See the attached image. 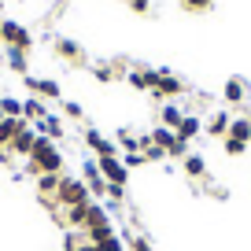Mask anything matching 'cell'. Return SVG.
I'll return each mask as SVG.
<instances>
[{
	"label": "cell",
	"instance_id": "obj_1",
	"mask_svg": "<svg viewBox=\"0 0 251 251\" xmlns=\"http://www.w3.org/2000/svg\"><path fill=\"white\" fill-rule=\"evenodd\" d=\"M26 174H30V177H41V174H63V151L55 148L52 137L37 133V144H33L30 159H26Z\"/></svg>",
	"mask_w": 251,
	"mask_h": 251
},
{
	"label": "cell",
	"instance_id": "obj_2",
	"mask_svg": "<svg viewBox=\"0 0 251 251\" xmlns=\"http://www.w3.org/2000/svg\"><path fill=\"white\" fill-rule=\"evenodd\" d=\"M89 188H85V181L81 177H67L63 174V181H59V188H55V196H52V211H67V207H78V203H89Z\"/></svg>",
	"mask_w": 251,
	"mask_h": 251
},
{
	"label": "cell",
	"instance_id": "obj_3",
	"mask_svg": "<svg viewBox=\"0 0 251 251\" xmlns=\"http://www.w3.org/2000/svg\"><path fill=\"white\" fill-rule=\"evenodd\" d=\"M185 93V81L170 71H155V85H151V100H174Z\"/></svg>",
	"mask_w": 251,
	"mask_h": 251
},
{
	"label": "cell",
	"instance_id": "obj_4",
	"mask_svg": "<svg viewBox=\"0 0 251 251\" xmlns=\"http://www.w3.org/2000/svg\"><path fill=\"white\" fill-rule=\"evenodd\" d=\"M96 170L103 174V181H107V185H126V177H129V170L122 166V159H118V155L96 159Z\"/></svg>",
	"mask_w": 251,
	"mask_h": 251
},
{
	"label": "cell",
	"instance_id": "obj_5",
	"mask_svg": "<svg viewBox=\"0 0 251 251\" xmlns=\"http://www.w3.org/2000/svg\"><path fill=\"white\" fill-rule=\"evenodd\" d=\"M26 129V118H0V159L8 163V148H11V141H15L19 133Z\"/></svg>",
	"mask_w": 251,
	"mask_h": 251
},
{
	"label": "cell",
	"instance_id": "obj_6",
	"mask_svg": "<svg viewBox=\"0 0 251 251\" xmlns=\"http://www.w3.org/2000/svg\"><path fill=\"white\" fill-rule=\"evenodd\" d=\"M4 45L8 48H30L33 45V37H30V30H26L23 23H15V19H4Z\"/></svg>",
	"mask_w": 251,
	"mask_h": 251
},
{
	"label": "cell",
	"instance_id": "obj_7",
	"mask_svg": "<svg viewBox=\"0 0 251 251\" xmlns=\"http://www.w3.org/2000/svg\"><path fill=\"white\" fill-rule=\"evenodd\" d=\"M33 144H37V129H30L26 126L23 133L11 141V148H8V155H19V159H30V151H33Z\"/></svg>",
	"mask_w": 251,
	"mask_h": 251
},
{
	"label": "cell",
	"instance_id": "obj_8",
	"mask_svg": "<svg viewBox=\"0 0 251 251\" xmlns=\"http://www.w3.org/2000/svg\"><path fill=\"white\" fill-rule=\"evenodd\" d=\"M26 85H30V93L41 96V100H59V96H63L52 78H26Z\"/></svg>",
	"mask_w": 251,
	"mask_h": 251
},
{
	"label": "cell",
	"instance_id": "obj_9",
	"mask_svg": "<svg viewBox=\"0 0 251 251\" xmlns=\"http://www.w3.org/2000/svg\"><path fill=\"white\" fill-rule=\"evenodd\" d=\"M85 144L96 151V159H103V155H118V144H115V141H107V137H100L96 129H85Z\"/></svg>",
	"mask_w": 251,
	"mask_h": 251
},
{
	"label": "cell",
	"instance_id": "obj_10",
	"mask_svg": "<svg viewBox=\"0 0 251 251\" xmlns=\"http://www.w3.org/2000/svg\"><path fill=\"white\" fill-rule=\"evenodd\" d=\"M55 55L67 59V63H81V59H85L81 45H78V41H71V37H55Z\"/></svg>",
	"mask_w": 251,
	"mask_h": 251
},
{
	"label": "cell",
	"instance_id": "obj_11",
	"mask_svg": "<svg viewBox=\"0 0 251 251\" xmlns=\"http://www.w3.org/2000/svg\"><path fill=\"white\" fill-rule=\"evenodd\" d=\"M37 181V196H41V203H52V196H55V188H59V181H63V174H41V177H33Z\"/></svg>",
	"mask_w": 251,
	"mask_h": 251
},
{
	"label": "cell",
	"instance_id": "obj_12",
	"mask_svg": "<svg viewBox=\"0 0 251 251\" xmlns=\"http://www.w3.org/2000/svg\"><path fill=\"white\" fill-rule=\"evenodd\" d=\"M81 181H85L89 196H96V200L107 196V181H103V174L96 170V163H89V166H85V177H81Z\"/></svg>",
	"mask_w": 251,
	"mask_h": 251
},
{
	"label": "cell",
	"instance_id": "obj_13",
	"mask_svg": "<svg viewBox=\"0 0 251 251\" xmlns=\"http://www.w3.org/2000/svg\"><path fill=\"white\" fill-rule=\"evenodd\" d=\"M93 203V200H89ZM89 203H78V207H67V211H59L63 226H71V229H85V218H89Z\"/></svg>",
	"mask_w": 251,
	"mask_h": 251
},
{
	"label": "cell",
	"instance_id": "obj_14",
	"mask_svg": "<svg viewBox=\"0 0 251 251\" xmlns=\"http://www.w3.org/2000/svg\"><path fill=\"white\" fill-rule=\"evenodd\" d=\"M222 96H226V103H244V96H248V81L244 78H229L226 81V89H222Z\"/></svg>",
	"mask_w": 251,
	"mask_h": 251
},
{
	"label": "cell",
	"instance_id": "obj_15",
	"mask_svg": "<svg viewBox=\"0 0 251 251\" xmlns=\"http://www.w3.org/2000/svg\"><path fill=\"white\" fill-rule=\"evenodd\" d=\"M148 137H151V144H155V148H163V151H166V155H170V148L177 144V133H174V129H166V126H155Z\"/></svg>",
	"mask_w": 251,
	"mask_h": 251
},
{
	"label": "cell",
	"instance_id": "obj_16",
	"mask_svg": "<svg viewBox=\"0 0 251 251\" xmlns=\"http://www.w3.org/2000/svg\"><path fill=\"white\" fill-rule=\"evenodd\" d=\"M159 118H163L159 126H166V129H177V126H181V118H185V111H181L174 100H166V103H163V111H159Z\"/></svg>",
	"mask_w": 251,
	"mask_h": 251
},
{
	"label": "cell",
	"instance_id": "obj_17",
	"mask_svg": "<svg viewBox=\"0 0 251 251\" xmlns=\"http://www.w3.org/2000/svg\"><path fill=\"white\" fill-rule=\"evenodd\" d=\"M126 81H129L133 89H141V93H151V85H155V71H129Z\"/></svg>",
	"mask_w": 251,
	"mask_h": 251
},
{
	"label": "cell",
	"instance_id": "obj_18",
	"mask_svg": "<svg viewBox=\"0 0 251 251\" xmlns=\"http://www.w3.org/2000/svg\"><path fill=\"white\" fill-rule=\"evenodd\" d=\"M200 129H203V126H200V118H196V115H185V118H181V126L174 129V133H177L181 141H196Z\"/></svg>",
	"mask_w": 251,
	"mask_h": 251
},
{
	"label": "cell",
	"instance_id": "obj_19",
	"mask_svg": "<svg viewBox=\"0 0 251 251\" xmlns=\"http://www.w3.org/2000/svg\"><path fill=\"white\" fill-rule=\"evenodd\" d=\"M23 118H48V107H45V100L41 96H30V100H23Z\"/></svg>",
	"mask_w": 251,
	"mask_h": 251
},
{
	"label": "cell",
	"instance_id": "obj_20",
	"mask_svg": "<svg viewBox=\"0 0 251 251\" xmlns=\"http://www.w3.org/2000/svg\"><path fill=\"white\" fill-rule=\"evenodd\" d=\"M226 137H236V141L251 144V122H248V118H233V122H229V133H226Z\"/></svg>",
	"mask_w": 251,
	"mask_h": 251
},
{
	"label": "cell",
	"instance_id": "obj_21",
	"mask_svg": "<svg viewBox=\"0 0 251 251\" xmlns=\"http://www.w3.org/2000/svg\"><path fill=\"white\" fill-rule=\"evenodd\" d=\"M229 122H233V118H229L226 111H218V115L207 122V133H211V137H226L229 133Z\"/></svg>",
	"mask_w": 251,
	"mask_h": 251
},
{
	"label": "cell",
	"instance_id": "obj_22",
	"mask_svg": "<svg viewBox=\"0 0 251 251\" xmlns=\"http://www.w3.org/2000/svg\"><path fill=\"white\" fill-rule=\"evenodd\" d=\"M185 174H188V177H207V163H203V159H200V155H192V151H188V155H185Z\"/></svg>",
	"mask_w": 251,
	"mask_h": 251
},
{
	"label": "cell",
	"instance_id": "obj_23",
	"mask_svg": "<svg viewBox=\"0 0 251 251\" xmlns=\"http://www.w3.org/2000/svg\"><path fill=\"white\" fill-rule=\"evenodd\" d=\"M4 59H8V67L15 74H26V52L23 48H8V52H4Z\"/></svg>",
	"mask_w": 251,
	"mask_h": 251
},
{
	"label": "cell",
	"instance_id": "obj_24",
	"mask_svg": "<svg viewBox=\"0 0 251 251\" xmlns=\"http://www.w3.org/2000/svg\"><path fill=\"white\" fill-rule=\"evenodd\" d=\"M63 251H100V248L78 233V236H67V240H63Z\"/></svg>",
	"mask_w": 251,
	"mask_h": 251
},
{
	"label": "cell",
	"instance_id": "obj_25",
	"mask_svg": "<svg viewBox=\"0 0 251 251\" xmlns=\"http://www.w3.org/2000/svg\"><path fill=\"white\" fill-rule=\"evenodd\" d=\"M0 111H4V118H23V100H15V96H0Z\"/></svg>",
	"mask_w": 251,
	"mask_h": 251
},
{
	"label": "cell",
	"instance_id": "obj_26",
	"mask_svg": "<svg viewBox=\"0 0 251 251\" xmlns=\"http://www.w3.org/2000/svg\"><path fill=\"white\" fill-rule=\"evenodd\" d=\"M181 8L192 11V15H203V11H211V8H214V0H181Z\"/></svg>",
	"mask_w": 251,
	"mask_h": 251
},
{
	"label": "cell",
	"instance_id": "obj_27",
	"mask_svg": "<svg viewBox=\"0 0 251 251\" xmlns=\"http://www.w3.org/2000/svg\"><path fill=\"white\" fill-rule=\"evenodd\" d=\"M96 248L100 251H126V244H122V236H107V240H96Z\"/></svg>",
	"mask_w": 251,
	"mask_h": 251
},
{
	"label": "cell",
	"instance_id": "obj_28",
	"mask_svg": "<svg viewBox=\"0 0 251 251\" xmlns=\"http://www.w3.org/2000/svg\"><path fill=\"white\" fill-rule=\"evenodd\" d=\"M122 166H126V170H129V166H148V159H144V151H126Z\"/></svg>",
	"mask_w": 251,
	"mask_h": 251
},
{
	"label": "cell",
	"instance_id": "obj_29",
	"mask_svg": "<svg viewBox=\"0 0 251 251\" xmlns=\"http://www.w3.org/2000/svg\"><path fill=\"white\" fill-rule=\"evenodd\" d=\"M222 148H226V155H244V148H248V144L236 141V137H226V144H222Z\"/></svg>",
	"mask_w": 251,
	"mask_h": 251
},
{
	"label": "cell",
	"instance_id": "obj_30",
	"mask_svg": "<svg viewBox=\"0 0 251 251\" xmlns=\"http://www.w3.org/2000/svg\"><path fill=\"white\" fill-rule=\"evenodd\" d=\"M107 200H111V207H118L126 200V185H107Z\"/></svg>",
	"mask_w": 251,
	"mask_h": 251
},
{
	"label": "cell",
	"instance_id": "obj_31",
	"mask_svg": "<svg viewBox=\"0 0 251 251\" xmlns=\"http://www.w3.org/2000/svg\"><path fill=\"white\" fill-rule=\"evenodd\" d=\"M93 74H96V81H103V85H107V81H115V71H111V67H93Z\"/></svg>",
	"mask_w": 251,
	"mask_h": 251
},
{
	"label": "cell",
	"instance_id": "obj_32",
	"mask_svg": "<svg viewBox=\"0 0 251 251\" xmlns=\"http://www.w3.org/2000/svg\"><path fill=\"white\" fill-rule=\"evenodd\" d=\"M129 248H133V251H155L148 244V236H129Z\"/></svg>",
	"mask_w": 251,
	"mask_h": 251
},
{
	"label": "cell",
	"instance_id": "obj_33",
	"mask_svg": "<svg viewBox=\"0 0 251 251\" xmlns=\"http://www.w3.org/2000/svg\"><path fill=\"white\" fill-rule=\"evenodd\" d=\"M144 159H148V163H159V159H166V151L155 148V144H148V148H144Z\"/></svg>",
	"mask_w": 251,
	"mask_h": 251
},
{
	"label": "cell",
	"instance_id": "obj_34",
	"mask_svg": "<svg viewBox=\"0 0 251 251\" xmlns=\"http://www.w3.org/2000/svg\"><path fill=\"white\" fill-rule=\"evenodd\" d=\"M63 111H67V118H81V115H85V111H81V103H74V100L63 103Z\"/></svg>",
	"mask_w": 251,
	"mask_h": 251
},
{
	"label": "cell",
	"instance_id": "obj_35",
	"mask_svg": "<svg viewBox=\"0 0 251 251\" xmlns=\"http://www.w3.org/2000/svg\"><path fill=\"white\" fill-rule=\"evenodd\" d=\"M129 8H133L137 15H144V11H151V0H129Z\"/></svg>",
	"mask_w": 251,
	"mask_h": 251
},
{
	"label": "cell",
	"instance_id": "obj_36",
	"mask_svg": "<svg viewBox=\"0 0 251 251\" xmlns=\"http://www.w3.org/2000/svg\"><path fill=\"white\" fill-rule=\"evenodd\" d=\"M0 45H4V19H0Z\"/></svg>",
	"mask_w": 251,
	"mask_h": 251
},
{
	"label": "cell",
	"instance_id": "obj_37",
	"mask_svg": "<svg viewBox=\"0 0 251 251\" xmlns=\"http://www.w3.org/2000/svg\"><path fill=\"white\" fill-rule=\"evenodd\" d=\"M0 11H4V0H0Z\"/></svg>",
	"mask_w": 251,
	"mask_h": 251
},
{
	"label": "cell",
	"instance_id": "obj_38",
	"mask_svg": "<svg viewBox=\"0 0 251 251\" xmlns=\"http://www.w3.org/2000/svg\"><path fill=\"white\" fill-rule=\"evenodd\" d=\"M0 118H4V111H0Z\"/></svg>",
	"mask_w": 251,
	"mask_h": 251
}]
</instances>
